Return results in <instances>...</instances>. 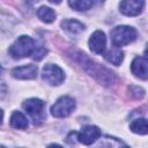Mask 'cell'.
I'll return each mask as SVG.
<instances>
[{"label":"cell","instance_id":"cell-1","mask_svg":"<svg viewBox=\"0 0 148 148\" xmlns=\"http://www.w3.org/2000/svg\"><path fill=\"white\" fill-rule=\"evenodd\" d=\"M113 46H124L132 43L136 38V30L128 25H118L110 32Z\"/></svg>","mask_w":148,"mask_h":148},{"label":"cell","instance_id":"cell-2","mask_svg":"<svg viewBox=\"0 0 148 148\" xmlns=\"http://www.w3.org/2000/svg\"><path fill=\"white\" fill-rule=\"evenodd\" d=\"M34 49H35L34 39L28 36H21L12 44L8 52L14 59H21L30 56Z\"/></svg>","mask_w":148,"mask_h":148},{"label":"cell","instance_id":"cell-3","mask_svg":"<svg viewBox=\"0 0 148 148\" xmlns=\"http://www.w3.org/2000/svg\"><path fill=\"white\" fill-rule=\"evenodd\" d=\"M75 109V101L69 96L60 97L51 108V113L56 118H65Z\"/></svg>","mask_w":148,"mask_h":148},{"label":"cell","instance_id":"cell-4","mask_svg":"<svg viewBox=\"0 0 148 148\" xmlns=\"http://www.w3.org/2000/svg\"><path fill=\"white\" fill-rule=\"evenodd\" d=\"M42 77L46 83L51 86H58L64 81L65 74L59 66L53 64H47L43 67Z\"/></svg>","mask_w":148,"mask_h":148},{"label":"cell","instance_id":"cell-5","mask_svg":"<svg viewBox=\"0 0 148 148\" xmlns=\"http://www.w3.org/2000/svg\"><path fill=\"white\" fill-rule=\"evenodd\" d=\"M23 109L25 112L34 119L35 124L37 120H43V110H44V102L38 98H30L23 103Z\"/></svg>","mask_w":148,"mask_h":148},{"label":"cell","instance_id":"cell-6","mask_svg":"<svg viewBox=\"0 0 148 148\" xmlns=\"http://www.w3.org/2000/svg\"><path fill=\"white\" fill-rule=\"evenodd\" d=\"M101 136V131L97 126H92V125H87L84 126L79 133L76 132V139L79 142L83 143V145H91L94 143L98 138Z\"/></svg>","mask_w":148,"mask_h":148},{"label":"cell","instance_id":"cell-7","mask_svg":"<svg viewBox=\"0 0 148 148\" xmlns=\"http://www.w3.org/2000/svg\"><path fill=\"white\" fill-rule=\"evenodd\" d=\"M145 7V0H123L119 5V9L124 15L136 16Z\"/></svg>","mask_w":148,"mask_h":148},{"label":"cell","instance_id":"cell-8","mask_svg":"<svg viewBox=\"0 0 148 148\" xmlns=\"http://www.w3.org/2000/svg\"><path fill=\"white\" fill-rule=\"evenodd\" d=\"M105 44H106V38L103 31L97 30L95 31L91 37L89 38V47L92 52L97 54H102L105 50Z\"/></svg>","mask_w":148,"mask_h":148},{"label":"cell","instance_id":"cell-9","mask_svg":"<svg viewBox=\"0 0 148 148\" xmlns=\"http://www.w3.org/2000/svg\"><path fill=\"white\" fill-rule=\"evenodd\" d=\"M37 73H38V68L36 65H25V66L16 67L12 71V75L15 79H20V80L35 79L37 76Z\"/></svg>","mask_w":148,"mask_h":148},{"label":"cell","instance_id":"cell-10","mask_svg":"<svg viewBox=\"0 0 148 148\" xmlns=\"http://www.w3.org/2000/svg\"><path fill=\"white\" fill-rule=\"evenodd\" d=\"M131 71L132 73L142 79L146 80L148 76V69H147V59L145 57H136L134 58V60L132 61V66H131Z\"/></svg>","mask_w":148,"mask_h":148},{"label":"cell","instance_id":"cell-11","mask_svg":"<svg viewBox=\"0 0 148 148\" xmlns=\"http://www.w3.org/2000/svg\"><path fill=\"white\" fill-rule=\"evenodd\" d=\"M104 0H68V5L75 10H88L97 3H102Z\"/></svg>","mask_w":148,"mask_h":148},{"label":"cell","instance_id":"cell-12","mask_svg":"<svg viewBox=\"0 0 148 148\" xmlns=\"http://www.w3.org/2000/svg\"><path fill=\"white\" fill-rule=\"evenodd\" d=\"M104 58H105L110 64L118 66V65L121 64V61H123V59H124V52L120 50V47L113 46L112 49H110V50L105 53Z\"/></svg>","mask_w":148,"mask_h":148},{"label":"cell","instance_id":"cell-13","mask_svg":"<svg viewBox=\"0 0 148 148\" xmlns=\"http://www.w3.org/2000/svg\"><path fill=\"white\" fill-rule=\"evenodd\" d=\"M10 126L13 128L24 130L28 127V119L23 113L15 111V112H13V114L10 117Z\"/></svg>","mask_w":148,"mask_h":148},{"label":"cell","instance_id":"cell-14","mask_svg":"<svg viewBox=\"0 0 148 148\" xmlns=\"http://www.w3.org/2000/svg\"><path fill=\"white\" fill-rule=\"evenodd\" d=\"M61 27L72 34H79L84 30V25L76 20H65L61 22Z\"/></svg>","mask_w":148,"mask_h":148},{"label":"cell","instance_id":"cell-15","mask_svg":"<svg viewBox=\"0 0 148 148\" xmlns=\"http://www.w3.org/2000/svg\"><path fill=\"white\" fill-rule=\"evenodd\" d=\"M37 16L45 23H51L54 21L56 18V13L52 8L46 7V6H42L38 10H37Z\"/></svg>","mask_w":148,"mask_h":148},{"label":"cell","instance_id":"cell-16","mask_svg":"<svg viewBox=\"0 0 148 148\" xmlns=\"http://www.w3.org/2000/svg\"><path fill=\"white\" fill-rule=\"evenodd\" d=\"M130 128H131L132 132H134V133L145 135V134H147V132H148V128H147V120H146L145 118L135 119L134 121L131 123Z\"/></svg>","mask_w":148,"mask_h":148},{"label":"cell","instance_id":"cell-17","mask_svg":"<svg viewBox=\"0 0 148 148\" xmlns=\"http://www.w3.org/2000/svg\"><path fill=\"white\" fill-rule=\"evenodd\" d=\"M46 53H47V51L44 47H38V49H34L31 54H32L34 60H42L46 56Z\"/></svg>","mask_w":148,"mask_h":148},{"label":"cell","instance_id":"cell-18","mask_svg":"<svg viewBox=\"0 0 148 148\" xmlns=\"http://www.w3.org/2000/svg\"><path fill=\"white\" fill-rule=\"evenodd\" d=\"M50 2H52V3H60L61 2V0H49Z\"/></svg>","mask_w":148,"mask_h":148},{"label":"cell","instance_id":"cell-19","mask_svg":"<svg viewBox=\"0 0 148 148\" xmlns=\"http://www.w3.org/2000/svg\"><path fill=\"white\" fill-rule=\"evenodd\" d=\"M2 117H3V112H2V110L0 109V124H1V121H2Z\"/></svg>","mask_w":148,"mask_h":148},{"label":"cell","instance_id":"cell-20","mask_svg":"<svg viewBox=\"0 0 148 148\" xmlns=\"http://www.w3.org/2000/svg\"><path fill=\"white\" fill-rule=\"evenodd\" d=\"M2 71H3V68H2V66H1V65H0V74H1V73H2Z\"/></svg>","mask_w":148,"mask_h":148},{"label":"cell","instance_id":"cell-21","mask_svg":"<svg viewBox=\"0 0 148 148\" xmlns=\"http://www.w3.org/2000/svg\"><path fill=\"white\" fill-rule=\"evenodd\" d=\"M31 3H34V2H36V1H38V0H29Z\"/></svg>","mask_w":148,"mask_h":148}]
</instances>
